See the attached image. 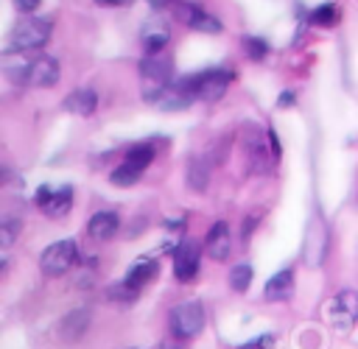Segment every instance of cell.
<instances>
[{"mask_svg": "<svg viewBox=\"0 0 358 349\" xmlns=\"http://www.w3.org/2000/svg\"><path fill=\"white\" fill-rule=\"evenodd\" d=\"M50 31H53V25L48 20H36V17L20 20L8 34V50H22V53L36 50L50 39Z\"/></svg>", "mask_w": 358, "mask_h": 349, "instance_id": "cell-1", "label": "cell"}, {"mask_svg": "<svg viewBox=\"0 0 358 349\" xmlns=\"http://www.w3.org/2000/svg\"><path fill=\"white\" fill-rule=\"evenodd\" d=\"M140 81H143V95L145 101H157L168 87H171V61L159 56H148L140 61Z\"/></svg>", "mask_w": 358, "mask_h": 349, "instance_id": "cell-2", "label": "cell"}, {"mask_svg": "<svg viewBox=\"0 0 358 349\" xmlns=\"http://www.w3.org/2000/svg\"><path fill=\"white\" fill-rule=\"evenodd\" d=\"M76 260H78V246H76V240H56V243H50V246L42 251L39 268H42L48 276H62V274H67V271L76 265Z\"/></svg>", "mask_w": 358, "mask_h": 349, "instance_id": "cell-3", "label": "cell"}, {"mask_svg": "<svg viewBox=\"0 0 358 349\" xmlns=\"http://www.w3.org/2000/svg\"><path fill=\"white\" fill-rule=\"evenodd\" d=\"M171 329L179 338H193L204 329V307L201 302H182L171 310Z\"/></svg>", "mask_w": 358, "mask_h": 349, "instance_id": "cell-4", "label": "cell"}, {"mask_svg": "<svg viewBox=\"0 0 358 349\" xmlns=\"http://www.w3.org/2000/svg\"><path fill=\"white\" fill-rule=\"evenodd\" d=\"M243 151H246V162L252 173H268L271 168V154H268V142L266 134L257 126H249L243 134Z\"/></svg>", "mask_w": 358, "mask_h": 349, "instance_id": "cell-5", "label": "cell"}, {"mask_svg": "<svg viewBox=\"0 0 358 349\" xmlns=\"http://www.w3.org/2000/svg\"><path fill=\"white\" fill-rule=\"evenodd\" d=\"M34 201H36V207H39L45 215L62 218V215H67L70 207H73V187H70V184H62V187L53 190V187L42 184V187L36 190Z\"/></svg>", "mask_w": 358, "mask_h": 349, "instance_id": "cell-6", "label": "cell"}, {"mask_svg": "<svg viewBox=\"0 0 358 349\" xmlns=\"http://www.w3.org/2000/svg\"><path fill=\"white\" fill-rule=\"evenodd\" d=\"M229 70L224 67H213V70H204L201 75H193V87H196V98L213 103L218 98H224L227 87H229Z\"/></svg>", "mask_w": 358, "mask_h": 349, "instance_id": "cell-7", "label": "cell"}, {"mask_svg": "<svg viewBox=\"0 0 358 349\" xmlns=\"http://www.w3.org/2000/svg\"><path fill=\"white\" fill-rule=\"evenodd\" d=\"M193 101H196V87H193V75H190V78H182V81L171 84L154 101V106L162 109V112H179V109H187Z\"/></svg>", "mask_w": 358, "mask_h": 349, "instance_id": "cell-8", "label": "cell"}, {"mask_svg": "<svg viewBox=\"0 0 358 349\" xmlns=\"http://www.w3.org/2000/svg\"><path fill=\"white\" fill-rule=\"evenodd\" d=\"M199 274V246L193 240H185L173 251V276L179 282H190Z\"/></svg>", "mask_w": 358, "mask_h": 349, "instance_id": "cell-9", "label": "cell"}, {"mask_svg": "<svg viewBox=\"0 0 358 349\" xmlns=\"http://www.w3.org/2000/svg\"><path fill=\"white\" fill-rule=\"evenodd\" d=\"M327 313H330V321L333 324H338L344 329L352 327V321L358 318V293L355 290H341L338 296H333Z\"/></svg>", "mask_w": 358, "mask_h": 349, "instance_id": "cell-10", "label": "cell"}, {"mask_svg": "<svg viewBox=\"0 0 358 349\" xmlns=\"http://www.w3.org/2000/svg\"><path fill=\"white\" fill-rule=\"evenodd\" d=\"M229 246H232L229 226H227L224 221H215V223L210 226L207 237H204V251H207V257L215 260V262H221V260L229 257Z\"/></svg>", "mask_w": 358, "mask_h": 349, "instance_id": "cell-11", "label": "cell"}, {"mask_svg": "<svg viewBox=\"0 0 358 349\" xmlns=\"http://www.w3.org/2000/svg\"><path fill=\"white\" fill-rule=\"evenodd\" d=\"M59 81V61L53 56H34L28 87H53Z\"/></svg>", "mask_w": 358, "mask_h": 349, "instance_id": "cell-12", "label": "cell"}, {"mask_svg": "<svg viewBox=\"0 0 358 349\" xmlns=\"http://www.w3.org/2000/svg\"><path fill=\"white\" fill-rule=\"evenodd\" d=\"M117 226H120L117 212L101 209V212H95V215L87 221V235H90L92 240H98V243H106V240H112V237L117 235Z\"/></svg>", "mask_w": 358, "mask_h": 349, "instance_id": "cell-13", "label": "cell"}, {"mask_svg": "<svg viewBox=\"0 0 358 349\" xmlns=\"http://www.w3.org/2000/svg\"><path fill=\"white\" fill-rule=\"evenodd\" d=\"M31 61H34V59H28L22 50H6V53H3V59H0L6 78H8V81H14V84H28Z\"/></svg>", "mask_w": 358, "mask_h": 349, "instance_id": "cell-14", "label": "cell"}, {"mask_svg": "<svg viewBox=\"0 0 358 349\" xmlns=\"http://www.w3.org/2000/svg\"><path fill=\"white\" fill-rule=\"evenodd\" d=\"M291 290H294V271H291V268H282V271H277V274L266 282L263 296H266L268 302H285V299L291 296Z\"/></svg>", "mask_w": 358, "mask_h": 349, "instance_id": "cell-15", "label": "cell"}, {"mask_svg": "<svg viewBox=\"0 0 358 349\" xmlns=\"http://www.w3.org/2000/svg\"><path fill=\"white\" fill-rule=\"evenodd\" d=\"M168 39H171V31L162 22H145V28L140 31V42H143L148 56H157L168 45Z\"/></svg>", "mask_w": 358, "mask_h": 349, "instance_id": "cell-16", "label": "cell"}, {"mask_svg": "<svg viewBox=\"0 0 358 349\" xmlns=\"http://www.w3.org/2000/svg\"><path fill=\"white\" fill-rule=\"evenodd\" d=\"M62 106H64L70 114L87 117V114L95 112V106H98V95H95L92 89H73V92L62 101Z\"/></svg>", "mask_w": 358, "mask_h": 349, "instance_id": "cell-17", "label": "cell"}, {"mask_svg": "<svg viewBox=\"0 0 358 349\" xmlns=\"http://www.w3.org/2000/svg\"><path fill=\"white\" fill-rule=\"evenodd\" d=\"M87 329H90V310H73V313H67L62 318V327H59L62 338H67V341H78Z\"/></svg>", "mask_w": 358, "mask_h": 349, "instance_id": "cell-18", "label": "cell"}, {"mask_svg": "<svg viewBox=\"0 0 358 349\" xmlns=\"http://www.w3.org/2000/svg\"><path fill=\"white\" fill-rule=\"evenodd\" d=\"M154 274H157V262H154V260H137V262L129 268V274H126L123 285H126V288H131V290H140V288H143Z\"/></svg>", "mask_w": 358, "mask_h": 349, "instance_id": "cell-19", "label": "cell"}, {"mask_svg": "<svg viewBox=\"0 0 358 349\" xmlns=\"http://www.w3.org/2000/svg\"><path fill=\"white\" fill-rule=\"evenodd\" d=\"M151 159H154V145H151V142H140V145L129 148L123 165H129V168H134L137 173H143V170L151 165Z\"/></svg>", "mask_w": 358, "mask_h": 349, "instance_id": "cell-20", "label": "cell"}, {"mask_svg": "<svg viewBox=\"0 0 358 349\" xmlns=\"http://www.w3.org/2000/svg\"><path fill=\"white\" fill-rule=\"evenodd\" d=\"M252 276H255L252 265L238 262V265L229 271V288H232V290H238V293H246V290H249V285H252Z\"/></svg>", "mask_w": 358, "mask_h": 349, "instance_id": "cell-21", "label": "cell"}, {"mask_svg": "<svg viewBox=\"0 0 358 349\" xmlns=\"http://www.w3.org/2000/svg\"><path fill=\"white\" fill-rule=\"evenodd\" d=\"M310 25H316V28H330V25H336V6H333V3L316 6V8L310 11Z\"/></svg>", "mask_w": 358, "mask_h": 349, "instance_id": "cell-22", "label": "cell"}, {"mask_svg": "<svg viewBox=\"0 0 358 349\" xmlns=\"http://www.w3.org/2000/svg\"><path fill=\"white\" fill-rule=\"evenodd\" d=\"M207 179H210L207 162L193 159L190 168H187V181H190V187H193V190H204V187H207Z\"/></svg>", "mask_w": 358, "mask_h": 349, "instance_id": "cell-23", "label": "cell"}, {"mask_svg": "<svg viewBox=\"0 0 358 349\" xmlns=\"http://www.w3.org/2000/svg\"><path fill=\"white\" fill-rule=\"evenodd\" d=\"M190 28L193 31H204V34H221V22L215 17H210L207 11H201V8H196V14L190 20Z\"/></svg>", "mask_w": 358, "mask_h": 349, "instance_id": "cell-24", "label": "cell"}, {"mask_svg": "<svg viewBox=\"0 0 358 349\" xmlns=\"http://www.w3.org/2000/svg\"><path fill=\"white\" fill-rule=\"evenodd\" d=\"M243 53H246V59H252V61H263V59L268 56V45H266V39H260V36H243Z\"/></svg>", "mask_w": 358, "mask_h": 349, "instance_id": "cell-25", "label": "cell"}, {"mask_svg": "<svg viewBox=\"0 0 358 349\" xmlns=\"http://www.w3.org/2000/svg\"><path fill=\"white\" fill-rule=\"evenodd\" d=\"M140 176H143V173H137L134 168H129V165H123V162H120V165L112 170L109 181H112V184H117V187H131V184H134Z\"/></svg>", "mask_w": 358, "mask_h": 349, "instance_id": "cell-26", "label": "cell"}, {"mask_svg": "<svg viewBox=\"0 0 358 349\" xmlns=\"http://www.w3.org/2000/svg\"><path fill=\"white\" fill-rule=\"evenodd\" d=\"M17 232H20V221L3 218V223H0V246L8 248V246L14 243V237H17Z\"/></svg>", "mask_w": 358, "mask_h": 349, "instance_id": "cell-27", "label": "cell"}, {"mask_svg": "<svg viewBox=\"0 0 358 349\" xmlns=\"http://www.w3.org/2000/svg\"><path fill=\"white\" fill-rule=\"evenodd\" d=\"M271 335H260V338H255V341H246L243 346H238V349H271Z\"/></svg>", "mask_w": 358, "mask_h": 349, "instance_id": "cell-28", "label": "cell"}, {"mask_svg": "<svg viewBox=\"0 0 358 349\" xmlns=\"http://www.w3.org/2000/svg\"><path fill=\"white\" fill-rule=\"evenodd\" d=\"M39 3H42V0H14V6H17L22 14H34V11L39 8Z\"/></svg>", "mask_w": 358, "mask_h": 349, "instance_id": "cell-29", "label": "cell"}, {"mask_svg": "<svg viewBox=\"0 0 358 349\" xmlns=\"http://www.w3.org/2000/svg\"><path fill=\"white\" fill-rule=\"evenodd\" d=\"M131 0H95V6L101 8H115V6H129Z\"/></svg>", "mask_w": 358, "mask_h": 349, "instance_id": "cell-30", "label": "cell"}, {"mask_svg": "<svg viewBox=\"0 0 358 349\" xmlns=\"http://www.w3.org/2000/svg\"><path fill=\"white\" fill-rule=\"evenodd\" d=\"M294 103V92L291 89H282V95L277 98V106H291Z\"/></svg>", "mask_w": 358, "mask_h": 349, "instance_id": "cell-31", "label": "cell"}, {"mask_svg": "<svg viewBox=\"0 0 358 349\" xmlns=\"http://www.w3.org/2000/svg\"><path fill=\"white\" fill-rule=\"evenodd\" d=\"M148 3H151V6H154V8H162V6H165V3H168V0H148Z\"/></svg>", "mask_w": 358, "mask_h": 349, "instance_id": "cell-32", "label": "cell"}, {"mask_svg": "<svg viewBox=\"0 0 358 349\" xmlns=\"http://www.w3.org/2000/svg\"><path fill=\"white\" fill-rule=\"evenodd\" d=\"M159 349H182V346H179V343H162Z\"/></svg>", "mask_w": 358, "mask_h": 349, "instance_id": "cell-33", "label": "cell"}]
</instances>
